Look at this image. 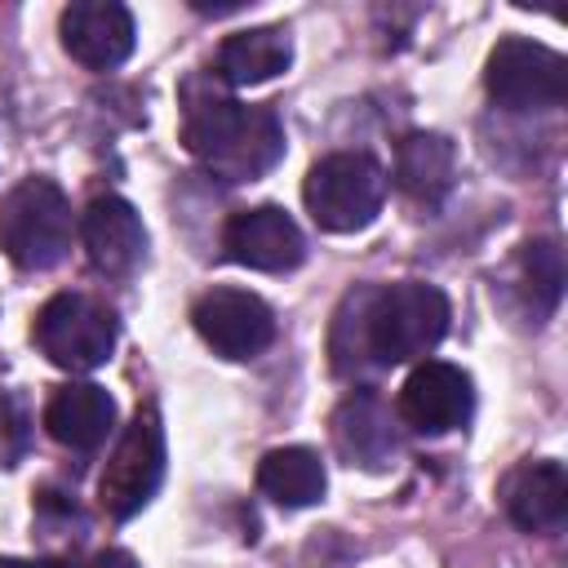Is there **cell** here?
Here are the masks:
<instances>
[{
	"mask_svg": "<svg viewBox=\"0 0 568 568\" xmlns=\"http://www.w3.org/2000/svg\"><path fill=\"white\" fill-rule=\"evenodd\" d=\"M164 479V426L160 413L146 404L133 413V422L120 430L102 479H98V506L111 519H133Z\"/></svg>",
	"mask_w": 568,
	"mask_h": 568,
	"instance_id": "cell-6",
	"label": "cell"
},
{
	"mask_svg": "<svg viewBox=\"0 0 568 568\" xmlns=\"http://www.w3.org/2000/svg\"><path fill=\"white\" fill-rule=\"evenodd\" d=\"M62 49L89 67V71H111L133 53V13L115 0H75L58 18Z\"/></svg>",
	"mask_w": 568,
	"mask_h": 568,
	"instance_id": "cell-11",
	"label": "cell"
},
{
	"mask_svg": "<svg viewBox=\"0 0 568 568\" xmlns=\"http://www.w3.org/2000/svg\"><path fill=\"white\" fill-rule=\"evenodd\" d=\"M333 444L337 453L351 462V466H364V470H382L395 448H399V435H395V422L386 413V404L368 390H355L342 399V408L333 413Z\"/></svg>",
	"mask_w": 568,
	"mask_h": 568,
	"instance_id": "cell-16",
	"label": "cell"
},
{
	"mask_svg": "<svg viewBox=\"0 0 568 568\" xmlns=\"http://www.w3.org/2000/svg\"><path fill=\"white\" fill-rule=\"evenodd\" d=\"M293 62V40L284 27H253V31H235L217 44V75L231 89H248V84H266L280 71H288Z\"/></svg>",
	"mask_w": 568,
	"mask_h": 568,
	"instance_id": "cell-17",
	"label": "cell"
},
{
	"mask_svg": "<svg viewBox=\"0 0 568 568\" xmlns=\"http://www.w3.org/2000/svg\"><path fill=\"white\" fill-rule=\"evenodd\" d=\"M399 417L408 430L417 435H448L457 426H466L470 408H475V386L470 373L444 359H422L408 382L399 386Z\"/></svg>",
	"mask_w": 568,
	"mask_h": 568,
	"instance_id": "cell-10",
	"label": "cell"
},
{
	"mask_svg": "<svg viewBox=\"0 0 568 568\" xmlns=\"http://www.w3.org/2000/svg\"><path fill=\"white\" fill-rule=\"evenodd\" d=\"M222 253L231 262H240V266H253V271H266V275H284V271L302 266L306 235L280 204H253V209H235L226 217Z\"/></svg>",
	"mask_w": 568,
	"mask_h": 568,
	"instance_id": "cell-9",
	"label": "cell"
},
{
	"mask_svg": "<svg viewBox=\"0 0 568 568\" xmlns=\"http://www.w3.org/2000/svg\"><path fill=\"white\" fill-rule=\"evenodd\" d=\"M80 244L102 275H133L146 257V226L124 195H98L80 213Z\"/></svg>",
	"mask_w": 568,
	"mask_h": 568,
	"instance_id": "cell-12",
	"label": "cell"
},
{
	"mask_svg": "<svg viewBox=\"0 0 568 568\" xmlns=\"http://www.w3.org/2000/svg\"><path fill=\"white\" fill-rule=\"evenodd\" d=\"M302 200L320 231L351 235V231H364L382 213L386 173L364 151H333L311 164V173L302 182Z\"/></svg>",
	"mask_w": 568,
	"mask_h": 568,
	"instance_id": "cell-4",
	"label": "cell"
},
{
	"mask_svg": "<svg viewBox=\"0 0 568 568\" xmlns=\"http://www.w3.org/2000/svg\"><path fill=\"white\" fill-rule=\"evenodd\" d=\"M346 311H355V342L337 355V368L346 355H368V364H408L430 355L448 333V297L426 280H399V284H368L346 297Z\"/></svg>",
	"mask_w": 568,
	"mask_h": 568,
	"instance_id": "cell-2",
	"label": "cell"
},
{
	"mask_svg": "<svg viewBox=\"0 0 568 568\" xmlns=\"http://www.w3.org/2000/svg\"><path fill=\"white\" fill-rule=\"evenodd\" d=\"M84 568H142V564H138L129 550H120V546H106V550H98V555H93Z\"/></svg>",
	"mask_w": 568,
	"mask_h": 568,
	"instance_id": "cell-21",
	"label": "cell"
},
{
	"mask_svg": "<svg viewBox=\"0 0 568 568\" xmlns=\"http://www.w3.org/2000/svg\"><path fill=\"white\" fill-rule=\"evenodd\" d=\"M31 337L40 355L67 373H89L111 359L120 324L115 311L89 293H58L36 311Z\"/></svg>",
	"mask_w": 568,
	"mask_h": 568,
	"instance_id": "cell-5",
	"label": "cell"
},
{
	"mask_svg": "<svg viewBox=\"0 0 568 568\" xmlns=\"http://www.w3.org/2000/svg\"><path fill=\"white\" fill-rule=\"evenodd\" d=\"M75 240V217L53 178H22L0 200V248L22 271H53Z\"/></svg>",
	"mask_w": 568,
	"mask_h": 568,
	"instance_id": "cell-3",
	"label": "cell"
},
{
	"mask_svg": "<svg viewBox=\"0 0 568 568\" xmlns=\"http://www.w3.org/2000/svg\"><path fill=\"white\" fill-rule=\"evenodd\" d=\"M484 84H488L493 102L506 111H550V106H564V98H568V62H564V53H555L537 40L506 36L488 53Z\"/></svg>",
	"mask_w": 568,
	"mask_h": 568,
	"instance_id": "cell-7",
	"label": "cell"
},
{
	"mask_svg": "<svg viewBox=\"0 0 568 568\" xmlns=\"http://www.w3.org/2000/svg\"><path fill=\"white\" fill-rule=\"evenodd\" d=\"M31 448V413L13 390H0V470H13Z\"/></svg>",
	"mask_w": 568,
	"mask_h": 568,
	"instance_id": "cell-20",
	"label": "cell"
},
{
	"mask_svg": "<svg viewBox=\"0 0 568 568\" xmlns=\"http://www.w3.org/2000/svg\"><path fill=\"white\" fill-rule=\"evenodd\" d=\"M506 515L524 532H559L568 519V475L559 462H524L501 488Z\"/></svg>",
	"mask_w": 568,
	"mask_h": 568,
	"instance_id": "cell-14",
	"label": "cell"
},
{
	"mask_svg": "<svg viewBox=\"0 0 568 568\" xmlns=\"http://www.w3.org/2000/svg\"><path fill=\"white\" fill-rule=\"evenodd\" d=\"M182 146L222 182H257L284 160V124L275 106L186 89Z\"/></svg>",
	"mask_w": 568,
	"mask_h": 568,
	"instance_id": "cell-1",
	"label": "cell"
},
{
	"mask_svg": "<svg viewBox=\"0 0 568 568\" xmlns=\"http://www.w3.org/2000/svg\"><path fill=\"white\" fill-rule=\"evenodd\" d=\"M519 284H524V297L532 302V315H550L559 306V293H564V253L555 240H528L519 248Z\"/></svg>",
	"mask_w": 568,
	"mask_h": 568,
	"instance_id": "cell-19",
	"label": "cell"
},
{
	"mask_svg": "<svg viewBox=\"0 0 568 568\" xmlns=\"http://www.w3.org/2000/svg\"><path fill=\"white\" fill-rule=\"evenodd\" d=\"M457 182V146L444 133H404L395 146V186L422 204V209H439L444 195Z\"/></svg>",
	"mask_w": 568,
	"mask_h": 568,
	"instance_id": "cell-15",
	"label": "cell"
},
{
	"mask_svg": "<svg viewBox=\"0 0 568 568\" xmlns=\"http://www.w3.org/2000/svg\"><path fill=\"white\" fill-rule=\"evenodd\" d=\"M257 488L284 506V510H302V506H315L328 488V475H324V462L315 448H302V444H288V448H271L262 462H257Z\"/></svg>",
	"mask_w": 568,
	"mask_h": 568,
	"instance_id": "cell-18",
	"label": "cell"
},
{
	"mask_svg": "<svg viewBox=\"0 0 568 568\" xmlns=\"http://www.w3.org/2000/svg\"><path fill=\"white\" fill-rule=\"evenodd\" d=\"M0 568H71L67 559H9L0 555Z\"/></svg>",
	"mask_w": 568,
	"mask_h": 568,
	"instance_id": "cell-22",
	"label": "cell"
},
{
	"mask_svg": "<svg viewBox=\"0 0 568 568\" xmlns=\"http://www.w3.org/2000/svg\"><path fill=\"white\" fill-rule=\"evenodd\" d=\"M49 435L71 453H93L115 430V399L98 382H67L44 404Z\"/></svg>",
	"mask_w": 568,
	"mask_h": 568,
	"instance_id": "cell-13",
	"label": "cell"
},
{
	"mask_svg": "<svg viewBox=\"0 0 568 568\" xmlns=\"http://www.w3.org/2000/svg\"><path fill=\"white\" fill-rule=\"evenodd\" d=\"M191 320H195V333L222 359H253L275 342V315L248 288H209L191 306Z\"/></svg>",
	"mask_w": 568,
	"mask_h": 568,
	"instance_id": "cell-8",
	"label": "cell"
}]
</instances>
